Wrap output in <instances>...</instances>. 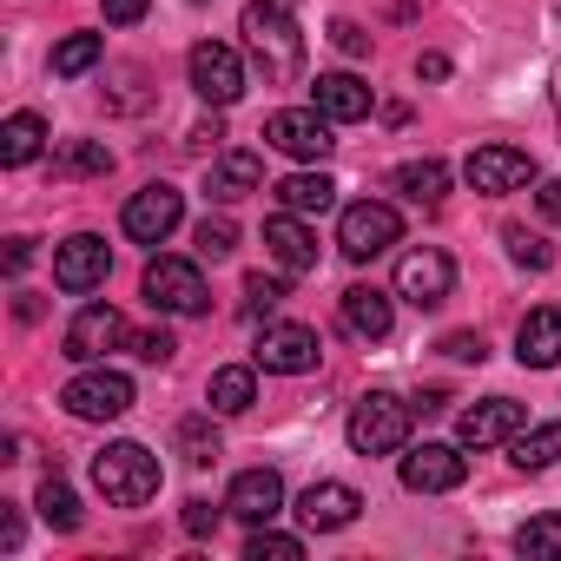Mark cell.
I'll return each mask as SVG.
<instances>
[{
  "mask_svg": "<svg viewBox=\"0 0 561 561\" xmlns=\"http://www.w3.org/2000/svg\"><path fill=\"white\" fill-rule=\"evenodd\" d=\"M60 403H67L80 423H113V416L133 410V377H126V370H106V364H87V370L60 390Z\"/></svg>",
  "mask_w": 561,
  "mask_h": 561,
  "instance_id": "5b68a950",
  "label": "cell"
},
{
  "mask_svg": "<svg viewBox=\"0 0 561 561\" xmlns=\"http://www.w3.org/2000/svg\"><path fill=\"white\" fill-rule=\"evenodd\" d=\"M257 370H271V377H305V370H318V357H324V344H318V331H305V324H264V337H257Z\"/></svg>",
  "mask_w": 561,
  "mask_h": 561,
  "instance_id": "8fae6325",
  "label": "cell"
},
{
  "mask_svg": "<svg viewBox=\"0 0 561 561\" xmlns=\"http://www.w3.org/2000/svg\"><path fill=\"white\" fill-rule=\"evenodd\" d=\"M515 430H528V410H522L515 397H489V403H476V410L456 416V443H462V449H495V443H508Z\"/></svg>",
  "mask_w": 561,
  "mask_h": 561,
  "instance_id": "5bb4252c",
  "label": "cell"
},
{
  "mask_svg": "<svg viewBox=\"0 0 561 561\" xmlns=\"http://www.w3.org/2000/svg\"><path fill=\"white\" fill-rule=\"evenodd\" d=\"M397 476H403V489H416V495H449V489L469 476V462L456 456V443H423V449H410V456L397 462Z\"/></svg>",
  "mask_w": 561,
  "mask_h": 561,
  "instance_id": "9a60e30c",
  "label": "cell"
},
{
  "mask_svg": "<svg viewBox=\"0 0 561 561\" xmlns=\"http://www.w3.org/2000/svg\"><path fill=\"white\" fill-rule=\"evenodd\" d=\"M271 192H277V205L298 211V218H311V211H331V205H337V179H331V172H291V179H277Z\"/></svg>",
  "mask_w": 561,
  "mask_h": 561,
  "instance_id": "cb8c5ba5",
  "label": "cell"
},
{
  "mask_svg": "<svg viewBox=\"0 0 561 561\" xmlns=\"http://www.w3.org/2000/svg\"><path fill=\"white\" fill-rule=\"evenodd\" d=\"M462 179H469L476 192L502 198V192H522V185L535 179V159H528L522 146H476L469 165H462Z\"/></svg>",
  "mask_w": 561,
  "mask_h": 561,
  "instance_id": "4fadbf2b",
  "label": "cell"
},
{
  "mask_svg": "<svg viewBox=\"0 0 561 561\" xmlns=\"http://www.w3.org/2000/svg\"><path fill=\"white\" fill-rule=\"evenodd\" d=\"M515 548H522L528 561H561V515H528V522L515 528Z\"/></svg>",
  "mask_w": 561,
  "mask_h": 561,
  "instance_id": "d6a6232c",
  "label": "cell"
},
{
  "mask_svg": "<svg viewBox=\"0 0 561 561\" xmlns=\"http://www.w3.org/2000/svg\"><path fill=\"white\" fill-rule=\"evenodd\" d=\"M535 205H541V218H548V225H561V179H541Z\"/></svg>",
  "mask_w": 561,
  "mask_h": 561,
  "instance_id": "7bdbcfd3",
  "label": "cell"
},
{
  "mask_svg": "<svg viewBox=\"0 0 561 561\" xmlns=\"http://www.w3.org/2000/svg\"><path fill=\"white\" fill-rule=\"evenodd\" d=\"M93 489L113 502V508H146L159 495V456L146 443H106L93 456Z\"/></svg>",
  "mask_w": 561,
  "mask_h": 561,
  "instance_id": "7a4b0ae2",
  "label": "cell"
},
{
  "mask_svg": "<svg viewBox=\"0 0 561 561\" xmlns=\"http://www.w3.org/2000/svg\"><path fill=\"white\" fill-rule=\"evenodd\" d=\"M515 357L528 364V370H548V364H561V311H528L522 318V331H515Z\"/></svg>",
  "mask_w": 561,
  "mask_h": 561,
  "instance_id": "7402d4cb",
  "label": "cell"
},
{
  "mask_svg": "<svg viewBox=\"0 0 561 561\" xmlns=\"http://www.w3.org/2000/svg\"><path fill=\"white\" fill-rule=\"evenodd\" d=\"M443 357H456V364H482L489 344H482L476 331H449V337H443Z\"/></svg>",
  "mask_w": 561,
  "mask_h": 561,
  "instance_id": "f35d334b",
  "label": "cell"
},
{
  "mask_svg": "<svg viewBox=\"0 0 561 561\" xmlns=\"http://www.w3.org/2000/svg\"><path fill=\"white\" fill-rule=\"evenodd\" d=\"M311 106H318L324 119L351 126V119H370V87H364L357 73H318V87H311Z\"/></svg>",
  "mask_w": 561,
  "mask_h": 561,
  "instance_id": "44dd1931",
  "label": "cell"
},
{
  "mask_svg": "<svg viewBox=\"0 0 561 561\" xmlns=\"http://www.w3.org/2000/svg\"><path fill=\"white\" fill-rule=\"evenodd\" d=\"M298 554H305V541L298 535H277L271 522H257L251 541H244V561H298Z\"/></svg>",
  "mask_w": 561,
  "mask_h": 561,
  "instance_id": "836d02e7",
  "label": "cell"
},
{
  "mask_svg": "<svg viewBox=\"0 0 561 561\" xmlns=\"http://www.w3.org/2000/svg\"><path fill=\"white\" fill-rule=\"evenodd\" d=\"M331 41H337L344 54H370V34H364L357 21H337V27H331Z\"/></svg>",
  "mask_w": 561,
  "mask_h": 561,
  "instance_id": "60d3db41",
  "label": "cell"
},
{
  "mask_svg": "<svg viewBox=\"0 0 561 561\" xmlns=\"http://www.w3.org/2000/svg\"><path fill=\"white\" fill-rule=\"evenodd\" d=\"M218 528V508L211 502H185V535H211Z\"/></svg>",
  "mask_w": 561,
  "mask_h": 561,
  "instance_id": "b9f144b4",
  "label": "cell"
},
{
  "mask_svg": "<svg viewBox=\"0 0 561 561\" xmlns=\"http://www.w3.org/2000/svg\"><path fill=\"white\" fill-rule=\"evenodd\" d=\"M106 271H113V251H106V238H93V231H80V238H67V244L54 251V285L73 291V298L100 291Z\"/></svg>",
  "mask_w": 561,
  "mask_h": 561,
  "instance_id": "7c38bea8",
  "label": "cell"
},
{
  "mask_svg": "<svg viewBox=\"0 0 561 561\" xmlns=\"http://www.w3.org/2000/svg\"><path fill=\"white\" fill-rule=\"evenodd\" d=\"M27 264H34V238H14L8 244V271H27Z\"/></svg>",
  "mask_w": 561,
  "mask_h": 561,
  "instance_id": "f6af8a7d",
  "label": "cell"
},
{
  "mask_svg": "<svg viewBox=\"0 0 561 561\" xmlns=\"http://www.w3.org/2000/svg\"><path fill=\"white\" fill-rule=\"evenodd\" d=\"M337 318H344V331H351L357 344H383L390 324H397V311H390V298H383L377 285H351V291L337 298Z\"/></svg>",
  "mask_w": 561,
  "mask_h": 561,
  "instance_id": "ac0fdd59",
  "label": "cell"
},
{
  "mask_svg": "<svg viewBox=\"0 0 561 561\" xmlns=\"http://www.w3.org/2000/svg\"><path fill=\"white\" fill-rule=\"evenodd\" d=\"M357 508H364V495H357L351 482H311V489L298 495V522H305V528H351Z\"/></svg>",
  "mask_w": 561,
  "mask_h": 561,
  "instance_id": "d6986e66",
  "label": "cell"
},
{
  "mask_svg": "<svg viewBox=\"0 0 561 561\" xmlns=\"http://www.w3.org/2000/svg\"><path fill=\"white\" fill-rule=\"evenodd\" d=\"M133 331H126V318L113 311V305H87L73 324H67V357L73 364H100L106 351H119Z\"/></svg>",
  "mask_w": 561,
  "mask_h": 561,
  "instance_id": "2e32d148",
  "label": "cell"
},
{
  "mask_svg": "<svg viewBox=\"0 0 561 561\" xmlns=\"http://www.w3.org/2000/svg\"><path fill=\"white\" fill-rule=\"evenodd\" d=\"M205 403H211V416H244V410L257 403V377H251V364H225V370H211Z\"/></svg>",
  "mask_w": 561,
  "mask_h": 561,
  "instance_id": "484cf974",
  "label": "cell"
},
{
  "mask_svg": "<svg viewBox=\"0 0 561 561\" xmlns=\"http://www.w3.org/2000/svg\"><path fill=\"white\" fill-rule=\"evenodd\" d=\"M100 14H106L113 27H139V21H146V0H100Z\"/></svg>",
  "mask_w": 561,
  "mask_h": 561,
  "instance_id": "ab89813d",
  "label": "cell"
},
{
  "mask_svg": "<svg viewBox=\"0 0 561 561\" xmlns=\"http://www.w3.org/2000/svg\"><path fill=\"white\" fill-rule=\"evenodd\" d=\"M179 218H185V192H179V185H146V192H133L126 211H119V225H126L133 244H165V238L179 231Z\"/></svg>",
  "mask_w": 561,
  "mask_h": 561,
  "instance_id": "9c48e42d",
  "label": "cell"
},
{
  "mask_svg": "<svg viewBox=\"0 0 561 561\" xmlns=\"http://www.w3.org/2000/svg\"><path fill=\"white\" fill-rule=\"evenodd\" d=\"M331 126L337 119H324L318 106H285V113H271L264 119V146H277L285 159H305V165H318V159H331Z\"/></svg>",
  "mask_w": 561,
  "mask_h": 561,
  "instance_id": "ba28073f",
  "label": "cell"
},
{
  "mask_svg": "<svg viewBox=\"0 0 561 561\" xmlns=\"http://www.w3.org/2000/svg\"><path fill=\"white\" fill-rule=\"evenodd\" d=\"M0 548H8V554L21 548V515H14V508H8V515H0Z\"/></svg>",
  "mask_w": 561,
  "mask_h": 561,
  "instance_id": "bcb514c9",
  "label": "cell"
},
{
  "mask_svg": "<svg viewBox=\"0 0 561 561\" xmlns=\"http://www.w3.org/2000/svg\"><path fill=\"white\" fill-rule=\"evenodd\" d=\"M192 244H198V257H231L238 251V225L231 218H198Z\"/></svg>",
  "mask_w": 561,
  "mask_h": 561,
  "instance_id": "d590c367",
  "label": "cell"
},
{
  "mask_svg": "<svg viewBox=\"0 0 561 561\" xmlns=\"http://www.w3.org/2000/svg\"><path fill=\"white\" fill-rule=\"evenodd\" d=\"M264 251L285 264V271H311V264H318V238H311V225H305L298 211L264 218Z\"/></svg>",
  "mask_w": 561,
  "mask_h": 561,
  "instance_id": "ffe728a7",
  "label": "cell"
},
{
  "mask_svg": "<svg viewBox=\"0 0 561 561\" xmlns=\"http://www.w3.org/2000/svg\"><path fill=\"white\" fill-rule=\"evenodd\" d=\"M351 449L357 456H390V449H403L410 443V403L403 397H390V390H370L357 410H351Z\"/></svg>",
  "mask_w": 561,
  "mask_h": 561,
  "instance_id": "277c9868",
  "label": "cell"
},
{
  "mask_svg": "<svg viewBox=\"0 0 561 561\" xmlns=\"http://www.w3.org/2000/svg\"><path fill=\"white\" fill-rule=\"evenodd\" d=\"M502 244H508V257H515V264H528V271H548V264H554V244H548V238H535V231H522V225H508V231H502Z\"/></svg>",
  "mask_w": 561,
  "mask_h": 561,
  "instance_id": "e575fe53",
  "label": "cell"
},
{
  "mask_svg": "<svg viewBox=\"0 0 561 561\" xmlns=\"http://www.w3.org/2000/svg\"><path fill=\"white\" fill-rule=\"evenodd\" d=\"M548 93H554V119H561V67H554V87Z\"/></svg>",
  "mask_w": 561,
  "mask_h": 561,
  "instance_id": "7dc6e473",
  "label": "cell"
},
{
  "mask_svg": "<svg viewBox=\"0 0 561 561\" xmlns=\"http://www.w3.org/2000/svg\"><path fill=\"white\" fill-rule=\"evenodd\" d=\"M34 508H41V522H47V528H60V535H73V528H80V495H73L60 476H47V482H41Z\"/></svg>",
  "mask_w": 561,
  "mask_h": 561,
  "instance_id": "f1b7e54d",
  "label": "cell"
},
{
  "mask_svg": "<svg viewBox=\"0 0 561 561\" xmlns=\"http://www.w3.org/2000/svg\"><path fill=\"white\" fill-rule=\"evenodd\" d=\"M390 185H397L410 205H443V198H449V165H443V159H403V165L390 172Z\"/></svg>",
  "mask_w": 561,
  "mask_h": 561,
  "instance_id": "d4e9b609",
  "label": "cell"
},
{
  "mask_svg": "<svg viewBox=\"0 0 561 561\" xmlns=\"http://www.w3.org/2000/svg\"><path fill=\"white\" fill-rule=\"evenodd\" d=\"M508 462L515 469H554L561 462V423H535L508 436Z\"/></svg>",
  "mask_w": 561,
  "mask_h": 561,
  "instance_id": "4316f807",
  "label": "cell"
},
{
  "mask_svg": "<svg viewBox=\"0 0 561 561\" xmlns=\"http://www.w3.org/2000/svg\"><path fill=\"white\" fill-rule=\"evenodd\" d=\"M225 508L238 515V522H271L277 508H285V476L277 469H244V476H231V495H225Z\"/></svg>",
  "mask_w": 561,
  "mask_h": 561,
  "instance_id": "e0dca14e",
  "label": "cell"
},
{
  "mask_svg": "<svg viewBox=\"0 0 561 561\" xmlns=\"http://www.w3.org/2000/svg\"><path fill=\"white\" fill-rule=\"evenodd\" d=\"M257 185H264V159H257V152H244V146H238V152H218V165H211V198H218V205L251 198Z\"/></svg>",
  "mask_w": 561,
  "mask_h": 561,
  "instance_id": "603a6c76",
  "label": "cell"
},
{
  "mask_svg": "<svg viewBox=\"0 0 561 561\" xmlns=\"http://www.w3.org/2000/svg\"><path fill=\"white\" fill-rule=\"evenodd\" d=\"M244 47L264 80H298L305 73V34L285 14V0H251L244 8Z\"/></svg>",
  "mask_w": 561,
  "mask_h": 561,
  "instance_id": "6da1fadb",
  "label": "cell"
},
{
  "mask_svg": "<svg viewBox=\"0 0 561 561\" xmlns=\"http://www.w3.org/2000/svg\"><path fill=\"white\" fill-rule=\"evenodd\" d=\"M185 73H192V93H198L205 106H231V100L244 93V60H238L225 41H198L192 60H185Z\"/></svg>",
  "mask_w": 561,
  "mask_h": 561,
  "instance_id": "30bf717a",
  "label": "cell"
},
{
  "mask_svg": "<svg viewBox=\"0 0 561 561\" xmlns=\"http://www.w3.org/2000/svg\"><path fill=\"white\" fill-rule=\"evenodd\" d=\"M285 305V277H244V311L251 318H271Z\"/></svg>",
  "mask_w": 561,
  "mask_h": 561,
  "instance_id": "8d00e7d4",
  "label": "cell"
},
{
  "mask_svg": "<svg viewBox=\"0 0 561 561\" xmlns=\"http://www.w3.org/2000/svg\"><path fill=\"white\" fill-rule=\"evenodd\" d=\"M456 291V257L443 244H416L397 257V298H410L416 311H436Z\"/></svg>",
  "mask_w": 561,
  "mask_h": 561,
  "instance_id": "8992f818",
  "label": "cell"
},
{
  "mask_svg": "<svg viewBox=\"0 0 561 561\" xmlns=\"http://www.w3.org/2000/svg\"><path fill=\"white\" fill-rule=\"evenodd\" d=\"M126 344H133V357H139V364H172V351H179V337H172L165 324H159V331H133Z\"/></svg>",
  "mask_w": 561,
  "mask_h": 561,
  "instance_id": "74e56055",
  "label": "cell"
},
{
  "mask_svg": "<svg viewBox=\"0 0 561 561\" xmlns=\"http://www.w3.org/2000/svg\"><path fill=\"white\" fill-rule=\"evenodd\" d=\"M146 305L172 311V318H198L211 305V291H205V277H198L192 257H152L146 264Z\"/></svg>",
  "mask_w": 561,
  "mask_h": 561,
  "instance_id": "52a82bcc",
  "label": "cell"
},
{
  "mask_svg": "<svg viewBox=\"0 0 561 561\" xmlns=\"http://www.w3.org/2000/svg\"><path fill=\"white\" fill-rule=\"evenodd\" d=\"M172 443H179V456H185V462H198V469L225 456V443H218V430H211V416H185V423L172 430Z\"/></svg>",
  "mask_w": 561,
  "mask_h": 561,
  "instance_id": "1f68e13d",
  "label": "cell"
},
{
  "mask_svg": "<svg viewBox=\"0 0 561 561\" xmlns=\"http://www.w3.org/2000/svg\"><path fill=\"white\" fill-rule=\"evenodd\" d=\"M100 54H106V41H100V34H67V41L54 47V73H60V80H80V73H93V67H100Z\"/></svg>",
  "mask_w": 561,
  "mask_h": 561,
  "instance_id": "f546056e",
  "label": "cell"
},
{
  "mask_svg": "<svg viewBox=\"0 0 561 561\" xmlns=\"http://www.w3.org/2000/svg\"><path fill=\"white\" fill-rule=\"evenodd\" d=\"M41 146H47L41 113H14L8 126H0V165H34V159H41Z\"/></svg>",
  "mask_w": 561,
  "mask_h": 561,
  "instance_id": "83f0119b",
  "label": "cell"
},
{
  "mask_svg": "<svg viewBox=\"0 0 561 561\" xmlns=\"http://www.w3.org/2000/svg\"><path fill=\"white\" fill-rule=\"evenodd\" d=\"M54 172H67V179H80V172L106 179V172H113V152H106L100 139H67V146L54 152Z\"/></svg>",
  "mask_w": 561,
  "mask_h": 561,
  "instance_id": "4dcf8cb0",
  "label": "cell"
},
{
  "mask_svg": "<svg viewBox=\"0 0 561 561\" xmlns=\"http://www.w3.org/2000/svg\"><path fill=\"white\" fill-rule=\"evenodd\" d=\"M416 80H449V60H443V54H423V60H416Z\"/></svg>",
  "mask_w": 561,
  "mask_h": 561,
  "instance_id": "ee69618b",
  "label": "cell"
},
{
  "mask_svg": "<svg viewBox=\"0 0 561 561\" xmlns=\"http://www.w3.org/2000/svg\"><path fill=\"white\" fill-rule=\"evenodd\" d=\"M397 238H403V218H397V205H383V198H357V205H344V218H337V251H344L351 264L383 257Z\"/></svg>",
  "mask_w": 561,
  "mask_h": 561,
  "instance_id": "3957f363",
  "label": "cell"
}]
</instances>
